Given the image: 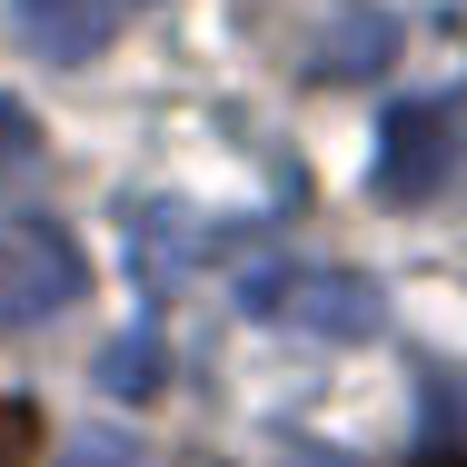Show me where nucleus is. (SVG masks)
I'll use <instances>...</instances> for the list:
<instances>
[{
    "instance_id": "1",
    "label": "nucleus",
    "mask_w": 467,
    "mask_h": 467,
    "mask_svg": "<svg viewBox=\"0 0 467 467\" xmlns=\"http://www.w3.org/2000/svg\"><path fill=\"white\" fill-rule=\"evenodd\" d=\"M90 288V259L60 219H0V328H40Z\"/></svg>"
},
{
    "instance_id": "2",
    "label": "nucleus",
    "mask_w": 467,
    "mask_h": 467,
    "mask_svg": "<svg viewBox=\"0 0 467 467\" xmlns=\"http://www.w3.org/2000/svg\"><path fill=\"white\" fill-rule=\"evenodd\" d=\"M467 150V99H398L378 130V199H438Z\"/></svg>"
},
{
    "instance_id": "3",
    "label": "nucleus",
    "mask_w": 467,
    "mask_h": 467,
    "mask_svg": "<svg viewBox=\"0 0 467 467\" xmlns=\"http://www.w3.org/2000/svg\"><path fill=\"white\" fill-rule=\"evenodd\" d=\"M239 298L279 328H308V338H378V318H388L378 288L348 279V269H259Z\"/></svg>"
},
{
    "instance_id": "4",
    "label": "nucleus",
    "mask_w": 467,
    "mask_h": 467,
    "mask_svg": "<svg viewBox=\"0 0 467 467\" xmlns=\"http://www.w3.org/2000/svg\"><path fill=\"white\" fill-rule=\"evenodd\" d=\"M20 30H30L50 60H90L99 40H109V10H99V0H20Z\"/></svg>"
},
{
    "instance_id": "5",
    "label": "nucleus",
    "mask_w": 467,
    "mask_h": 467,
    "mask_svg": "<svg viewBox=\"0 0 467 467\" xmlns=\"http://www.w3.org/2000/svg\"><path fill=\"white\" fill-rule=\"evenodd\" d=\"M99 388H109V398H150V388H160V338H119V348L99 358Z\"/></svg>"
},
{
    "instance_id": "6",
    "label": "nucleus",
    "mask_w": 467,
    "mask_h": 467,
    "mask_svg": "<svg viewBox=\"0 0 467 467\" xmlns=\"http://www.w3.org/2000/svg\"><path fill=\"white\" fill-rule=\"evenodd\" d=\"M0 467H40V408L0 398Z\"/></svg>"
},
{
    "instance_id": "7",
    "label": "nucleus",
    "mask_w": 467,
    "mask_h": 467,
    "mask_svg": "<svg viewBox=\"0 0 467 467\" xmlns=\"http://www.w3.org/2000/svg\"><path fill=\"white\" fill-rule=\"evenodd\" d=\"M428 408H438V428H448V448H458V438H467V378L438 368V378H428Z\"/></svg>"
},
{
    "instance_id": "8",
    "label": "nucleus",
    "mask_w": 467,
    "mask_h": 467,
    "mask_svg": "<svg viewBox=\"0 0 467 467\" xmlns=\"http://www.w3.org/2000/svg\"><path fill=\"white\" fill-rule=\"evenodd\" d=\"M30 150H40V130H30V109H20V99H0V180H10V170H20Z\"/></svg>"
},
{
    "instance_id": "9",
    "label": "nucleus",
    "mask_w": 467,
    "mask_h": 467,
    "mask_svg": "<svg viewBox=\"0 0 467 467\" xmlns=\"http://www.w3.org/2000/svg\"><path fill=\"white\" fill-rule=\"evenodd\" d=\"M70 467H140V458H130V448H109V438H90V448H80Z\"/></svg>"
},
{
    "instance_id": "10",
    "label": "nucleus",
    "mask_w": 467,
    "mask_h": 467,
    "mask_svg": "<svg viewBox=\"0 0 467 467\" xmlns=\"http://www.w3.org/2000/svg\"><path fill=\"white\" fill-rule=\"evenodd\" d=\"M418 467H467V448H428V458H418Z\"/></svg>"
}]
</instances>
